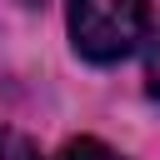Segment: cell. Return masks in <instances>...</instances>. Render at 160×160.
Instances as JSON below:
<instances>
[{
  "label": "cell",
  "mask_w": 160,
  "mask_h": 160,
  "mask_svg": "<svg viewBox=\"0 0 160 160\" xmlns=\"http://www.w3.org/2000/svg\"><path fill=\"white\" fill-rule=\"evenodd\" d=\"M0 160H35V145H30L20 130H5V125H0Z\"/></svg>",
  "instance_id": "obj_3"
},
{
  "label": "cell",
  "mask_w": 160,
  "mask_h": 160,
  "mask_svg": "<svg viewBox=\"0 0 160 160\" xmlns=\"http://www.w3.org/2000/svg\"><path fill=\"white\" fill-rule=\"evenodd\" d=\"M145 90L160 100V30H155L150 45H145Z\"/></svg>",
  "instance_id": "obj_4"
},
{
  "label": "cell",
  "mask_w": 160,
  "mask_h": 160,
  "mask_svg": "<svg viewBox=\"0 0 160 160\" xmlns=\"http://www.w3.org/2000/svg\"><path fill=\"white\" fill-rule=\"evenodd\" d=\"M65 20H70L75 50L95 65H110L145 40L150 0H70Z\"/></svg>",
  "instance_id": "obj_1"
},
{
  "label": "cell",
  "mask_w": 160,
  "mask_h": 160,
  "mask_svg": "<svg viewBox=\"0 0 160 160\" xmlns=\"http://www.w3.org/2000/svg\"><path fill=\"white\" fill-rule=\"evenodd\" d=\"M60 160H120L105 140H90V135H80V140H70L65 150H60Z\"/></svg>",
  "instance_id": "obj_2"
}]
</instances>
